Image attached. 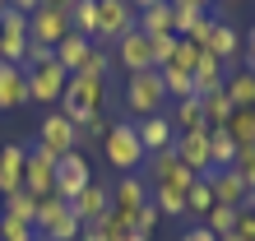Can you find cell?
<instances>
[{"mask_svg":"<svg viewBox=\"0 0 255 241\" xmlns=\"http://www.w3.org/2000/svg\"><path fill=\"white\" fill-rule=\"evenodd\" d=\"M209 209H214V186H209V176H195V186L186 190V218L204 223Z\"/></svg>","mask_w":255,"mask_h":241,"instance_id":"cell-28","label":"cell"},{"mask_svg":"<svg viewBox=\"0 0 255 241\" xmlns=\"http://www.w3.org/2000/svg\"><path fill=\"white\" fill-rule=\"evenodd\" d=\"M144 181H148V190H158V186H172V190H190L195 186V172H186L181 167V158H176V148H162V153H153L144 162V172H139Z\"/></svg>","mask_w":255,"mask_h":241,"instance_id":"cell-7","label":"cell"},{"mask_svg":"<svg viewBox=\"0 0 255 241\" xmlns=\"http://www.w3.org/2000/svg\"><path fill=\"white\" fill-rule=\"evenodd\" d=\"M0 214H9V218H23V223H33V218H37V200H33V195H28V190L19 186V190L0 195Z\"/></svg>","mask_w":255,"mask_h":241,"instance_id":"cell-30","label":"cell"},{"mask_svg":"<svg viewBox=\"0 0 255 241\" xmlns=\"http://www.w3.org/2000/svg\"><path fill=\"white\" fill-rule=\"evenodd\" d=\"M232 5H242V0H214V14L218 9H232Z\"/></svg>","mask_w":255,"mask_h":241,"instance_id":"cell-51","label":"cell"},{"mask_svg":"<svg viewBox=\"0 0 255 241\" xmlns=\"http://www.w3.org/2000/svg\"><path fill=\"white\" fill-rule=\"evenodd\" d=\"M107 130H112V116L107 112H93V116L84 120V134H88V139H98V144L107 139Z\"/></svg>","mask_w":255,"mask_h":241,"instance_id":"cell-42","label":"cell"},{"mask_svg":"<svg viewBox=\"0 0 255 241\" xmlns=\"http://www.w3.org/2000/svg\"><path fill=\"white\" fill-rule=\"evenodd\" d=\"M70 209H74V218H79L84 228H93V223H102V218H107V209H112V186L88 181V186L70 200Z\"/></svg>","mask_w":255,"mask_h":241,"instance_id":"cell-11","label":"cell"},{"mask_svg":"<svg viewBox=\"0 0 255 241\" xmlns=\"http://www.w3.org/2000/svg\"><path fill=\"white\" fill-rule=\"evenodd\" d=\"M167 116H172L176 134H200V130H209V120H204V107H200V98H181V102H167Z\"/></svg>","mask_w":255,"mask_h":241,"instance_id":"cell-18","label":"cell"},{"mask_svg":"<svg viewBox=\"0 0 255 241\" xmlns=\"http://www.w3.org/2000/svg\"><path fill=\"white\" fill-rule=\"evenodd\" d=\"M223 93H228L232 107H255V74L246 65L228 70V79H223Z\"/></svg>","mask_w":255,"mask_h":241,"instance_id":"cell-22","label":"cell"},{"mask_svg":"<svg viewBox=\"0 0 255 241\" xmlns=\"http://www.w3.org/2000/svg\"><path fill=\"white\" fill-rule=\"evenodd\" d=\"M102 153H107V162L121 176H134V172H144V144H139V134H134V120H112V130H107V139H102Z\"/></svg>","mask_w":255,"mask_h":241,"instance_id":"cell-1","label":"cell"},{"mask_svg":"<svg viewBox=\"0 0 255 241\" xmlns=\"http://www.w3.org/2000/svg\"><path fill=\"white\" fill-rule=\"evenodd\" d=\"M37 144H42V148H51L56 158H65L70 148H79V144H84V130L74 125V120H70L61 107H51L47 116L37 120Z\"/></svg>","mask_w":255,"mask_h":241,"instance_id":"cell-4","label":"cell"},{"mask_svg":"<svg viewBox=\"0 0 255 241\" xmlns=\"http://www.w3.org/2000/svg\"><path fill=\"white\" fill-rule=\"evenodd\" d=\"M181 241H218V237H214V232H209V228H204V223H195V228H190V232H181Z\"/></svg>","mask_w":255,"mask_h":241,"instance_id":"cell-45","label":"cell"},{"mask_svg":"<svg viewBox=\"0 0 255 241\" xmlns=\"http://www.w3.org/2000/svg\"><path fill=\"white\" fill-rule=\"evenodd\" d=\"M209 186H214V204H242L246 200V181L237 176L232 167H218V172H209Z\"/></svg>","mask_w":255,"mask_h":241,"instance_id":"cell-21","label":"cell"},{"mask_svg":"<svg viewBox=\"0 0 255 241\" xmlns=\"http://www.w3.org/2000/svg\"><path fill=\"white\" fill-rule=\"evenodd\" d=\"M0 5H9V9H23V14H33V9H42V0H0Z\"/></svg>","mask_w":255,"mask_h":241,"instance_id":"cell-46","label":"cell"},{"mask_svg":"<svg viewBox=\"0 0 255 241\" xmlns=\"http://www.w3.org/2000/svg\"><path fill=\"white\" fill-rule=\"evenodd\" d=\"M204 51H209V56H218L228 70H232V60L242 56V33H237V23L228 19V14H214V28H209Z\"/></svg>","mask_w":255,"mask_h":241,"instance_id":"cell-13","label":"cell"},{"mask_svg":"<svg viewBox=\"0 0 255 241\" xmlns=\"http://www.w3.org/2000/svg\"><path fill=\"white\" fill-rule=\"evenodd\" d=\"M172 5H195V9H214V0H172Z\"/></svg>","mask_w":255,"mask_h":241,"instance_id":"cell-48","label":"cell"},{"mask_svg":"<svg viewBox=\"0 0 255 241\" xmlns=\"http://www.w3.org/2000/svg\"><path fill=\"white\" fill-rule=\"evenodd\" d=\"M204 228L214 232V237H228V232L237 228V209H232V204H214V209L204 214Z\"/></svg>","mask_w":255,"mask_h":241,"instance_id":"cell-34","label":"cell"},{"mask_svg":"<svg viewBox=\"0 0 255 241\" xmlns=\"http://www.w3.org/2000/svg\"><path fill=\"white\" fill-rule=\"evenodd\" d=\"M200 56H204V47H200V42L176 37V51H172V60H167V65H176V70H190V74H195V60H200Z\"/></svg>","mask_w":255,"mask_h":241,"instance_id":"cell-37","label":"cell"},{"mask_svg":"<svg viewBox=\"0 0 255 241\" xmlns=\"http://www.w3.org/2000/svg\"><path fill=\"white\" fill-rule=\"evenodd\" d=\"M223 130L232 134V144H255V107H232V116L223 120Z\"/></svg>","mask_w":255,"mask_h":241,"instance_id":"cell-26","label":"cell"},{"mask_svg":"<svg viewBox=\"0 0 255 241\" xmlns=\"http://www.w3.org/2000/svg\"><path fill=\"white\" fill-rule=\"evenodd\" d=\"M56 158L51 148H42V144H33L28 148V162H23V190L33 195V200H47L51 195V186H56Z\"/></svg>","mask_w":255,"mask_h":241,"instance_id":"cell-8","label":"cell"},{"mask_svg":"<svg viewBox=\"0 0 255 241\" xmlns=\"http://www.w3.org/2000/svg\"><path fill=\"white\" fill-rule=\"evenodd\" d=\"M172 23H176V5L172 0H162V5H148L134 14V28H139L144 37H158V33H172Z\"/></svg>","mask_w":255,"mask_h":241,"instance_id":"cell-20","label":"cell"},{"mask_svg":"<svg viewBox=\"0 0 255 241\" xmlns=\"http://www.w3.org/2000/svg\"><path fill=\"white\" fill-rule=\"evenodd\" d=\"M130 28H134L130 0H98V33H93V47H116Z\"/></svg>","mask_w":255,"mask_h":241,"instance_id":"cell-6","label":"cell"},{"mask_svg":"<svg viewBox=\"0 0 255 241\" xmlns=\"http://www.w3.org/2000/svg\"><path fill=\"white\" fill-rule=\"evenodd\" d=\"M98 232L107 237V241H148V237H139V232H134V223H126L121 214H116V209H107V218L98 223Z\"/></svg>","mask_w":255,"mask_h":241,"instance_id":"cell-31","label":"cell"},{"mask_svg":"<svg viewBox=\"0 0 255 241\" xmlns=\"http://www.w3.org/2000/svg\"><path fill=\"white\" fill-rule=\"evenodd\" d=\"M223 79H228V65H223V60L218 56H200V60H195V93H218V88H223Z\"/></svg>","mask_w":255,"mask_h":241,"instance_id":"cell-23","label":"cell"},{"mask_svg":"<svg viewBox=\"0 0 255 241\" xmlns=\"http://www.w3.org/2000/svg\"><path fill=\"white\" fill-rule=\"evenodd\" d=\"M28 102V70L0 60V112H14Z\"/></svg>","mask_w":255,"mask_h":241,"instance_id":"cell-17","label":"cell"},{"mask_svg":"<svg viewBox=\"0 0 255 241\" xmlns=\"http://www.w3.org/2000/svg\"><path fill=\"white\" fill-rule=\"evenodd\" d=\"M112 70H116V56H112V47H93L79 74H93V79H112Z\"/></svg>","mask_w":255,"mask_h":241,"instance_id":"cell-33","label":"cell"},{"mask_svg":"<svg viewBox=\"0 0 255 241\" xmlns=\"http://www.w3.org/2000/svg\"><path fill=\"white\" fill-rule=\"evenodd\" d=\"M126 112H130L134 120L167 112V88H162L158 70H139V74H126Z\"/></svg>","mask_w":255,"mask_h":241,"instance_id":"cell-3","label":"cell"},{"mask_svg":"<svg viewBox=\"0 0 255 241\" xmlns=\"http://www.w3.org/2000/svg\"><path fill=\"white\" fill-rule=\"evenodd\" d=\"M242 60H246V70H255V28L242 33Z\"/></svg>","mask_w":255,"mask_h":241,"instance_id":"cell-44","label":"cell"},{"mask_svg":"<svg viewBox=\"0 0 255 241\" xmlns=\"http://www.w3.org/2000/svg\"><path fill=\"white\" fill-rule=\"evenodd\" d=\"M237 237H246V241H255V209H246V204H237V228H232Z\"/></svg>","mask_w":255,"mask_h":241,"instance_id":"cell-43","label":"cell"},{"mask_svg":"<svg viewBox=\"0 0 255 241\" xmlns=\"http://www.w3.org/2000/svg\"><path fill=\"white\" fill-rule=\"evenodd\" d=\"M70 33L93 42V33H98V0H74L70 5Z\"/></svg>","mask_w":255,"mask_h":241,"instance_id":"cell-29","label":"cell"},{"mask_svg":"<svg viewBox=\"0 0 255 241\" xmlns=\"http://www.w3.org/2000/svg\"><path fill=\"white\" fill-rule=\"evenodd\" d=\"M200 107H204V120H209V125H223V120L232 116V102H228V93H223V88H218V93H204Z\"/></svg>","mask_w":255,"mask_h":241,"instance_id":"cell-35","label":"cell"},{"mask_svg":"<svg viewBox=\"0 0 255 241\" xmlns=\"http://www.w3.org/2000/svg\"><path fill=\"white\" fill-rule=\"evenodd\" d=\"M158 79L167 88V102H181V98H200L195 93V74L190 70H176V65H158Z\"/></svg>","mask_w":255,"mask_h":241,"instance_id":"cell-25","label":"cell"},{"mask_svg":"<svg viewBox=\"0 0 255 241\" xmlns=\"http://www.w3.org/2000/svg\"><path fill=\"white\" fill-rule=\"evenodd\" d=\"M148 200H153V195H148V181H144L139 172H134V176H121V181L112 186V209H116L126 223H134V214H139Z\"/></svg>","mask_w":255,"mask_h":241,"instance_id":"cell-12","label":"cell"},{"mask_svg":"<svg viewBox=\"0 0 255 241\" xmlns=\"http://www.w3.org/2000/svg\"><path fill=\"white\" fill-rule=\"evenodd\" d=\"M88 181H93V167H88V158H84V148H70V153L56 162V186H51V195L56 200H74V195H79Z\"/></svg>","mask_w":255,"mask_h":241,"instance_id":"cell-9","label":"cell"},{"mask_svg":"<svg viewBox=\"0 0 255 241\" xmlns=\"http://www.w3.org/2000/svg\"><path fill=\"white\" fill-rule=\"evenodd\" d=\"M176 158H181V167L186 172H195V176H209L214 172V162H209V130H200V134H176Z\"/></svg>","mask_w":255,"mask_h":241,"instance_id":"cell-16","label":"cell"},{"mask_svg":"<svg viewBox=\"0 0 255 241\" xmlns=\"http://www.w3.org/2000/svg\"><path fill=\"white\" fill-rule=\"evenodd\" d=\"M134 134H139V144H144V153H148V158L176 144V125H172V116H167V112H158V116H144V120H134Z\"/></svg>","mask_w":255,"mask_h":241,"instance_id":"cell-15","label":"cell"},{"mask_svg":"<svg viewBox=\"0 0 255 241\" xmlns=\"http://www.w3.org/2000/svg\"><path fill=\"white\" fill-rule=\"evenodd\" d=\"M148 5H162V0H130V9L139 14V9H148Z\"/></svg>","mask_w":255,"mask_h":241,"instance_id":"cell-49","label":"cell"},{"mask_svg":"<svg viewBox=\"0 0 255 241\" xmlns=\"http://www.w3.org/2000/svg\"><path fill=\"white\" fill-rule=\"evenodd\" d=\"M112 56H116V70H126V74H139V70H158L153 65V42H148L139 28H130V33L112 47Z\"/></svg>","mask_w":255,"mask_h":241,"instance_id":"cell-10","label":"cell"},{"mask_svg":"<svg viewBox=\"0 0 255 241\" xmlns=\"http://www.w3.org/2000/svg\"><path fill=\"white\" fill-rule=\"evenodd\" d=\"M23 162H28L23 144H5L0 148V195H9V190L23 186Z\"/></svg>","mask_w":255,"mask_h":241,"instance_id":"cell-19","label":"cell"},{"mask_svg":"<svg viewBox=\"0 0 255 241\" xmlns=\"http://www.w3.org/2000/svg\"><path fill=\"white\" fill-rule=\"evenodd\" d=\"M28 37L56 47L61 37H70V14H65V9H51V5L33 9V14H28Z\"/></svg>","mask_w":255,"mask_h":241,"instance_id":"cell-14","label":"cell"},{"mask_svg":"<svg viewBox=\"0 0 255 241\" xmlns=\"http://www.w3.org/2000/svg\"><path fill=\"white\" fill-rule=\"evenodd\" d=\"M65 84H70V70L61 65V60H47V65L28 70V102H42V107H61L65 98Z\"/></svg>","mask_w":255,"mask_h":241,"instance_id":"cell-5","label":"cell"},{"mask_svg":"<svg viewBox=\"0 0 255 241\" xmlns=\"http://www.w3.org/2000/svg\"><path fill=\"white\" fill-rule=\"evenodd\" d=\"M88 51H93V42H88V37H79V33H70V37H61V42H56V60H61L70 74H79V70H84Z\"/></svg>","mask_w":255,"mask_h":241,"instance_id":"cell-24","label":"cell"},{"mask_svg":"<svg viewBox=\"0 0 255 241\" xmlns=\"http://www.w3.org/2000/svg\"><path fill=\"white\" fill-rule=\"evenodd\" d=\"M33 223H23V218H9V214H0V241H33Z\"/></svg>","mask_w":255,"mask_h":241,"instance_id":"cell-38","label":"cell"},{"mask_svg":"<svg viewBox=\"0 0 255 241\" xmlns=\"http://www.w3.org/2000/svg\"><path fill=\"white\" fill-rule=\"evenodd\" d=\"M218 241H246V237H237V232H228V237H218Z\"/></svg>","mask_w":255,"mask_h":241,"instance_id":"cell-52","label":"cell"},{"mask_svg":"<svg viewBox=\"0 0 255 241\" xmlns=\"http://www.w3.org/2000/svg\"><path fill=\"white\" fill-rule=\"evenodd\" d=\"M209 162H214V172L237 162V144H232V134L223 125H209Z\"/></svg>","mask_w":255,"mask_h":241,"instance_id":"cell-27","label":"cell"},{"mask_svg":"<svg viewBox=\"0 0 255 241\" xmlns=\"http://www.w3.org/2000/svg\"><path fill=\"white\" fill-rule=\"evenodd\" d=\"M153 42V65H167L172 51H176V33H158V37H148Z\"/></svg>","mask_w":255,"mask_h":241,"instance_id":"cell-41","label":"cell"},{"mask_svg":"<svg viewBox=\"0 0 255 241\" xmlns=\"http://www.w3.org/2000/svg\"><path fill=\"white\" fill-rule=\"evenodd\" d=\"M79 241H107V237H102V232H98V223H93V228H84V232H79Z\"/></svg>","mask_w":255,"mask_h":241,"instance_id":"cell-47","label":"cell"},{"mask_svg":"<svg viewBox=\"0 0 255 241\" xmlns=\"http://www.w3.org/2000/svg\"><path fill=\"white\" fill-rule=\"evenodd\" d=\"M148 195H153V204H158V214H162V218H186V190L158 186V190H148Z\"/></svg>","mask_w":255,"mask_h":241,"instance_id":"cell-32","label":"cell"},{"mask_svg":"<svg viewBox=\"0 0 255 241\" xmlns=\"http://www.w3.org/2000/svg\"><path fill=\"white\" fill-rule=\"evenodd\" d=\"M33 232H37V241H79L84 223L74 218V209H70L65 200L47 195V200H37V218H33Z\"/></svg>","mask_w":255,"mask_h":241,"instance_id":"cell-2","label":"cell"},{"mask_svg":"<svg viewBox=\"0 0 255 241\" xmlns=\"http://www.w3.org/2000/svg\"><path fill=\"white\" fill-rule=\"evenodd\" d=\"M47 60H56V47H47V42H33V37H28V56H23V70H37V65H47Z\"/></svg>","mask_w":255,"mask_h":241,"instance_id":"cell-40","label":"cell"},{"mask_svg":"<svg viewBox=\"0 0 255 241\" xmlns=\"http://www.w3.org/2000/svg\"><path fill=\"white\" fill-rule=\"evenodd\" d=\"M33 241H37V237H33Z\"/></svg>","mask_w":255,"mask_h":241,"instance_id":"cell-53","label":"cell"},{"mask_svg":"<svg viewBox=\"0 0 255 241\" xmlns=\"http://www.w3.org/2000/svg\"><path fill=\"white\" fill-rule=\"evenodd\" d=\"M158 223H162V214H158V204H153V200H148V204L139 209V214H134V232H139V237H148V241H153V232H158Z\"/></svg>","mask_w":255,"mask_h":241,"instance_id":"cell-39","label":"cell"},{"mask_svg":"<svg viewBox=\"0 0 255 241\" xmlns=\"http://www.w3.org/2000/svg\"><path fill=\"white\" fill-rule=\"evenodd\" d=\"M28 56V33H0V60L5 65H23Z\"/></svg>","mask_w":255,"mask_h":241,"instance_id":"cell-36","label":"cell"},{"mask_svg":"<svg viewBox=\"0 0 255 241\" xmlns=\"http://www.w3.org/2000/svg\"><path fill=\"white\" fill-rule=\"evenodd\" d=\"M42 5H51V9H65V14H70V5H74V0H42Z\"/></svg>","mask_w":255,"mask_h":241,"instance_id":"cell-50","label":"cell"}]
</instances>
